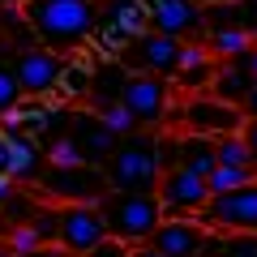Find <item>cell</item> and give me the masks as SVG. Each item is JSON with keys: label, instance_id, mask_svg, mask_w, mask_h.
<instances>
[{"label": "cell", "instance_id": "6da1fadb", "mask_svg": "<svg viewBox=\"0 0 257 257\" xmlns=\"http://www.w3.org/2000/svg\"><path fill=\"white\" fill-rule=\"evenodd\" d=\"M22 18L47 52H77L99 35V0H26Z\"/></svg>", "mask_w": 257, "mask_h": 257}, {"label": "cell", "instance_id": "7a4b0ae2", "mask_svg": "<svg viewBox=\"0 0 257 257\" xmlns=\"http://www.w3.org/2000/svg\"><path fill=\"white\" fill-rule=\"evenodd\" d=\"M163 155H159V133H133L116 146V155L103 163L111 193H155L163 180Z\"/></svg>", "mask_w": 257, "mask_h": 257}, {"label": "cell", "instance_id": "3957f363", "mask_svg": "<svg viewBox=\"0 0 257 257\" xmlns=\"http://www.w3.org/2000/svg\"><path fill=\"white\" fill-rule=\"evenodd\" d=\"M103 223H107V236L124 240V244H150V236L159 231V223L167 219L159 193H103L99 197Z\"/></svg>", "mask_w": 257, "mask_h": 257}, {"label": "cell", "instance_id": "277c9868", "mask_svg": "<svg viewBox=\"0 0 257 257\" xmlns=\"http://www.w3.org/2000/svg\"><path fill=\"white\" fill-rule=\"evenodd\" d=\"M172 124H180L184 133H202V138H227V133H240L244 128V111L231 107V103L214 99V94H193L189 103L176 107L172 103ZM176 128V133H180Z\"/></svg>", "mask_w": 257, "mask_h": 257}, {"label": "cell", "instance_id": "5b68a950", "mask_svg": "<svg viewBox=\"0 0 257 257\" xmlns=\"http://www.w3.org/2000/svg\"><path fill=\"white\" fill-rule=\"evenodd\" d=\"M120 107L133 111L142 128L159 133L172 116V82L167 77H155V73H128L124 82V94H120Z\"/></svg>", "mask_w": 257, "mask_h": 257}, {"label": "cell", "instance_id": "8992f818", "mask_svg": "<svg viewBox=\"0 0 257 257\" xmlns=\"http://www.w3.org/2000/svg\"><path fill=\"white\" fill-rule=\"evenodd\" d=\"M150 30V0H107L99 5V43L107 52H124L133 39H142Z\"/></svg>", "mask_w": 257, "mask_h": 257}, {"label": "cell", "instance_id": "52a82bcc", "mask_svg": "<svg viewBox=\"0 0 257 257\" xmlns=\"http://www.w3.org/2000/svg\"><path fill=\"white\" fill-rule=\"evenodd\" d=\"M155 193H159V202H163L167 219H197L210 206V184H206V176L189 172V167L163 172V180H159Z\"/></svg>", "mask_w": 257, "mask_h": 257}, {"label": "cell", "instance_id": "ba28073f", "mask_svg": "<svg viewBox=\"0 0 257 257\" xmlns=\"http://www.w3.org/2000/svg\"><path fill=\"white\" fill-rule=\"evenodd\" d=\"M103 240H107V223H103L99 202L60 206V236H56L60 248H69L73 257H90Z\"/></svg>", "mask_w": 257, "mask_h": 257}, {"label": "cell", "instance_id": "9c48e42d", "mask_svg": "<svg viewBox=\"0 0 257 257\" xmlns=\"http://www.w3.org/2000/svg\"><path fill=\"white\" fill-rule=\"evenodd\" d=\"M64 69H69V60H64L60 52H47V47H26V52H18V60H13V73H18V86L26 99H43V94H56L64 82Z\"/></svg>", "mask_w": 257, "mask_h": 257}, {"label": "cell", "instance_id": "30bf717a", "mask_svg": "<svg viewBox=\"0 0 257 257\" xmlns=\"http://www.w3.org/2000/svg\"><path fill=\"white\" fill-rule=\"evenodd\" d=\"M116 60L124 64L128 73H155V77H167V82H172L176 69H180V43H176V39H167V35L146 30V35L133 39V43H128Z\"/></svg>", "mask_w": 257, "mask_h": 257}, {"label": "cell", "instance_id": "8fae6325", "mask_svg": "<svg viewBox=\"0 0 257 257\" xmlns=\"http://www.w3.org/2000/svg\"><path fill=\"white\" fill-rule=\"evenodd\" d=\"M39 189L47 197H60V206H73V202H99L107 193V176L103 167H47V176L39 180Z\"/></svg>", "mask_w": 257, "mask_h": 257}, {"label": "cell", "instance_id": "7c38bea8", "mask_svg": "<svg viewBox=\"0 0 257 257\" xmlns=\"http://www.w3.org/2000/svg\"><path fill=\"white\" fill-rule=\"evenodd\" d=\"M197 219H202L206 227H214V231H227V236H236V231H257V180L244 184V189H236V193L210 197V206H206Z\"/></svg>", "mask_w": 257, "mask_h": 257}, {"label": "cell", "instance_id": "4fadbf2b", "mask_svg": "<svg viewBox=\"0 0 257 257\" xmlns=\"http://www.w3.org/2000/svg\"><path fill=\"white\" fill-rule=\"evenodd\" d=\"M150 30L167 35L176 43H189V39H202L206 30V9L197 0H150Z\"/></svg>", "mask_w": 257, "mask_h": 257}, {"label": "cell", "instance_id": "5bb4252c", "mask_svg": "<svg viewBox=\"0 0 257 257\" xmlns=\"http://www.w3.org/2000/svg\"><path fill=\"white\" fill-rule=\"evenodd\" d=\"M69 142L82 150V159L90 167H103L111 155H116V146H120V138L99 120V111H77V116L69 120Z\"/></svg>", "mask_w": 257, "mask_h": 257}, {"label": "cell", "instance_id": "9a60e30c", "mask_svg": "<svg viewBox=\"0 0 257 257\" xmlns=\"http://www.w3.org/2000/svg\"><path fill=\"white\" fill-rule=\"evenodd\" d=\"M206 231L210 227L202 219H163L159 231L150 236V248H159L163 257H202Z\"/></svg>", "mask_w": 257, "mask_h": 257}, {"label": "cell", "instance_id": "2e32d148", "mask_svg": "<svg viewBox=\"0 0 257 257\" xmlns=\"http://www.w3.org/2000/svg\"><path fill=\"white\" fill-rule=\"evenodd\" d=\"M206 47H210V56L219 64H236L253 47V35L244 26H214V30H206Z\"/></svg>", "mask_w": 257, "mask_h": 257}, {"label": "cell", "instance_id": "e0dca14e", "mask_svg": "<svg viewBox=\"0 0 257 257\" xmlns=\"http://www.w3.org/2000/svg\"><path fill=\"white\" fill-rule=\"evenodd\" d=\"M219 138H202V133H180V167L197 176H210L219 167V155H214Z\"/></svg>", "mask_w": 257, "mask_h": 257}, {"label": "cell", "instance_id": "ac0fdd59", "mask_svg": "<svg viewBox=\"0 0 257 257\" xmlns=\"http://www.w3.org/2000/svg\"><path fill=\"white\" fill-rule=\"evenodd\" d=\"M9 138V155H5V176H13V180H30V176L39 172V142H30L26 133H5Z\"/></svg>", "mask_w": 257, "mask_h": 257}, {"label": "cell", "instance_id": "d6986e66", "mask_svg": "<svg viewBox=\"0 0 257 257\" xmlns=\"http://www.w3.org/2000/svg\"><path fill=\"white\" fill-rule=\"evenodd\" d=\"M248 90H253V77H248L240 64H219V77H214V86H210L214 99H223V103H231V107L244 111Z\"/></svg>", "mask_w": 257, "mask_h": 257}, {"label": "cell", "instance_id": "ffe728a7", "mask_svg": "<svg viewBox=\"0 0 257 257\" xmlns=\"http://www.w3.org/2000/svg\"><path fill=\"white\" fill-rule=\"evenodd\" d=\"M124 82H128V69H124V64H120V60H103L99 69H94V94H99V107H94V111L116 107L120 94H124Z\"/></svg>", "mask_w": 257, "mask_h": 257}, {"label": "cell", "instance_id": "44dd1931", "mask_svg": "<svg viewBox=\"0 0 257 257\" xmlns=\"http://www.w3.org/2000/svg\"><path fill=\"white\" fill-rule=\"evenodd\" d=\"M214 77H219V60H202V64H184V69H176V77H172V90H184V94H197V90H206V86H214Z\"/></svg>", "mask_w": 257, "mask_h": 257}, {"label": "cell", "instance_id": "7402d4cb", "mask_svg": "<svg viewBox=\"0 0 257 257\" xmlns=\"http://www.w3.org/2000/svg\"><path fill=\"white\" fill-rule=\"evenodd\" d=\"M257 180V172L253 167H214L210 176H206V184H210V197H219V193H236V189H244V184H253Z\"/></svg>", "mask_w": 257, "mask_h": 257}, {"label": "cell", "instance_id": "603a6c76", "mask_svg": "<svg viewBox=\"0 0 257 257\" xmlns=\"http://www.w3.org/2000/svg\"><path fill=\"white\" fill-rule=\"evenodd\" d=\"M22 86H18V73H13V64H5L0 60V120H9L13 111L22 107Z\"/></svg>", "mask_w": 257, "mask_h": 257}, {"label": "cell", "instance_id": "cb8c5ba5", "mask_svg": "<svg viewBox=\"0 0 257 257\" xmlns=\"http://www.w3.org/2000/svg\"><path fill=\"white\" fill-rule=\"evenodd\" d=\"M60 90L69 94V99H90V94H94V69H90V64H69Z\"/></svg>", "mask_w": 257, "mask_h": 257}, {"label": "cell", "instance_id": "d4e9b609", "mask_svg": "<svg viewBox=\"0 0 257 257\" xmlns=\"http://www.w3.org/2000/svg\"><path fill=\"white\" fill-rule=\"evenodd\" d=\"M214 155H219L223 167H253L248 163V146L240 133H227V138H219V146H214Z\"/></svg>", "mask_w": 257, "mask_h": 257}, {"label": "cell", "instance_id": "484cf974", "mask_svg": "<svg viewBox=\"0 0 257 257\" xmlns=\"http://www.w3.org/2000/svg\"><path fill=\"white\" fill-rule=\"evenodd\" d=\"M99 120L111 128V133H116L120 142H124V138H133V133H142V124L133 120V111H124L120 103H116V107H103V111H99Z\"/></svg>", "mask_w": 257, "mask_h": 257}, {"label": "cell", "instance_id": "4316f807", "mask_svg": "<svg viewBox=\"0 0 257 257\" xmlns=\"http://www.w3.org/2000/svg\"><path fill=\"white\" fill-rule=\"evenodd\" d=\"M47 163L52 167H82L86 159H82V150H77L69 138H56L52 146H47Z\"/></svg>", "mask_w": 257, "mask_h": 257}, {"label": "cell", "instance_id": "83f0119b", "mask_svg": "<svg viewBox=\"0 0 257 257\" xmlns=\"http://www.w3.org/2000/svg\"><path fill=\"white\" fill-rule=\"evenodd\" d=\"M223 257H257V231H236V236H227V253Z\"/></svg>", "mask_w": 257, "mask_h": 257}, {"label": "cell", "instance_id": "f1b7e54d", "mask_svg": "<svg viewBox=\"0 0 257 257\" xmlns=\"http://www.w3.org/2000/svg\"><path fill=\"white\" fill-rule=\"evenodd\" d=\"M227 253V231H206V240H202V257H223Z\"/></svg>", "mask_w": 257, "mask_h": 257}, {"label": "cell", "instance_id": "f546056e", "mask_svg": "<svg viewBox=\"0 0 257 257\" xmlns=\"http://www.w3.org/2000/svg\"><path fill=\"white\" fill-rule=\"evenodd\" d=\"M90 257H133V244H124V240H116V236H107L99 248H94Z\"/></svg>", "mask_w": 257, "mask_h": 257}, {"label": "cell", "instance_id": "4dcf8cb0", "mask_svg": "<svg viewBox=\"0 0 257 257\" xmlns=\"http://www.w3.org/2000/svg\"><path fill=\"white\" fill-rule=\"evenodd\" d=\"M240 138H244V146H248V163H253V172H257V120H244Z\"/></svg>", "mask_w": 257, "mask_h": 257}, {"label": "cell", "instance_id": "1f68e13d", "mask_svg": "<svg viewBox=\"0 0 257 257\" xmlns=\"http://www.w3.org/2000/svg\"><path fill=\"white\" fill-rule=\"evenodd\" d=\"M240 26L257 35V0H240Z\"/></svg>", "mask_w": 257, "mask_h": 257}, {"label": "cell", "instance_id": "d6a6232c", "mask_svg": "<svg viewBox=\"0 0 257 257\" xmlns=\"http://www.w3.org/2000/svg\"><path fill=\"white\" fill-rule=\"evenodd\" d=\"M236 64H240V69H244V73H248V77H253V82H257V43H253V47H248V52H244V56H240V60H236Z\"/></svg>", "mask_w": 257, "mask_h": 257}, {"label": "cell", "instance_id": "836d02e7", "mask_svg": "<svg viewBox=\"0 0 257 257\" xmlns=\"http://www.w3.org/2000/svg\"><path fill=\"white\" fill-rule=\"evenodd\" d=\"M22 257H73V253L60 248V244H43V248H35V253H22Z\"/></svg>", "mask_w": 257, "mask_h": 257}, {"label": "cell", "instance_id": "e575fe53", "mask_svg": "<svg viewBox=\"0 0 257 257\" xmlns=\"http://www.w3.org/2000/svg\"><path fill=\"white\" fill-rule=\"evenodd\" d=\"M13 193H18V180H13V176H5V172H0V206L9 202Z\"/></svg>", "mask_w": 257, "mask_h": 257}, {"label": "cell", "instance_id": "d590c367", "mask_svg": "<svg viewBox=\"0 0 257 257\" xmlns=\"http://www.w3.org/2000/svg\"><path fill=\"white\" fill-rule=\"evenodd\" d=\"M244 120H257V82H253V90L244 99Z\"/></svg>", "mask_w": 257, "mask_h": 257}, {"label": "cell", "instance_id": "8d00e7d4", "mask_svg": "<svg viewBox=\"0 0 257 257\" xmlns=\"http://www.w3.org/2000/svg\"><path fill=\"white\" fill-rule=\"evenodd\" d=\"M133 257H163V253H159V248H150V244H138V248H133Z\"/></svg>", "mask_w": 257, "mask_h": 257}, {"label": "cell", "instance_id": "74e56055", "mask_svg": "<svg viewBox=\"0 0 257 257\" xmlns=\"http://www.w3.org/2000/svg\"><path fill=\"white\" fill-rule=\"evenodd\" d=\"M26 0H0V9H22Z\"/></svg>", "mask_w": 257, "mask_h": 257}, {"label": "cell", "instance_id": "f35d334b", "mask_svg": "<svg viewBox=\"0 0 257 257\" xmlns=\"http://www.w3.org/2000/svg\"><path fill=\"white\" fill-rule=\"evenodd\" d=\"M202 9H214V5H231V0H197Z\"/></svg>", "mask_w": 257, "mask_h": 257}, {"label": "cell", "instance_id": "ab89813d", "mask_svg": "<svg viewBox=\"0 0 257 257\" xmlns=\"http://www.w3.org/2000/svg\"><path fill=\"white\" fill-rule=\"evenodd\" d=\"M0 257H9V253H5V248H0Z\"/></svg>", "mask_w": 257, "mask_h": 257}]
</instances>
